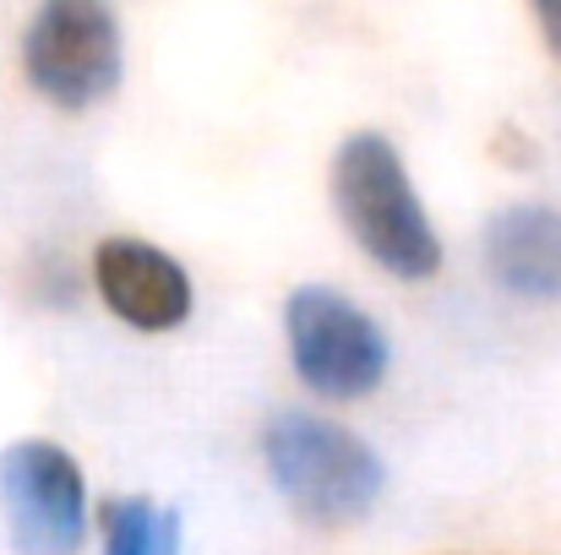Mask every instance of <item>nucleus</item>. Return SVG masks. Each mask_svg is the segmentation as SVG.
Returning <instances> with one entry per match:
<instances>
[{
    "instance_id": "nucleus-1",
    "label": "nucleus",
    "mask_w": 561,
    "mask_h": 555,
    "mask_svg": "<svg viewBox=\"0 0 561 555\" xmlns=\"http://www.w3.org/2000/svg\"><path fill=\"white\" fill-rule=\"evenodd\" d=\"M333 207L350 240L392 278H431L442 267V240L409 185L398 148L376 131H355L333 159Z\"/></svg>"
},
{
    "instance_id": "nucleus-2",
    "label": "nucleus",
    "mask_w": 561,
    "mask_h": 555,
    "mask_svg": "<svg viewBox=\"0 0 561 555\" xmlns=\"http://www.w3.org/2000/svg\"><path fill=\"white\" fill-rule=\"evenodd\" d=\"M262 452L284 501L306 523H322V529L366 518L387 479L381 458L355 430L317 414H278L262 436Z\"/></svg>"
},
{
    "instance_id": "nucleus-3",
    "label": "nucleus",
    "mask_w": 561,
    "mask_h": 555,
    "mask_svg": "<svg viewBox=\"0 0 561 555\" xmlns=\"http://www.w3.org/2000/svg\"><path fill=\"white\" fill-rule=\"evenodd\" d=\"M22 66L55 109H93L121 82V22L93 0H49L22 38Z\"/></svg>"
},
{
    "instance_id": "nucleus-4",
    "label": "nucleus",
    "mask_w": 561,
    "mask_h": 555,
    "mask_svg": "<svg viewBox=\"0 0 561 555\" xmlns=\"http://www.w3.org/2000/svg\"><path fill=\"white\" fill-rule=\"evenodd\" d=\"M284 333H289V360L300 370V381L322 397H366L387 375L381 327L339 289H322V284L295 289L284 311Z\"/></svg>"
},
{
    "instance_id": "nucleus-5",
    "label": "nucleus",
    "mask_w": 561,
    "mask_h": 555,
    "mask_svg": "<svg viewBox=\"0 0 561 555\" xmlns=\"http://www.w3.org/2000/svg\"><path fill=\"white\" fill-rule=\"evenodd\" d=\"M0 518L16 555H77L88 534V490L55 441H11L0 452Z\"/></svg>"
},
{
    "instance_id": "nucleus-6",
    "label": "nucleus",
    "mask_w": 561,
    "mask_h": 555,
    "mask_svg": "<svg viewBox=\"0 0 561 555\" xmlns=\"http://www.w3.org/2000/svg\"><path fill=\"white\" fill-rule=\"evenodd\" d=\"M93 278L104 305L142 333H170L191 316L186 267L148 240H104L93 256Z\"/></svg>"
},
{
    "instance_id": "nucleus-7",
    "label": "nucleus",
    "mask_w": 561,
    "mask_h": 555,
    "mask_svg": "<svg viewBox=\"0 0 561 555\" xmlns=\"http://www.w3.org/2000/svg\"><path fill=\"white\" fill-rule=\"evenodd\" d=\"M485 267L507 294L561 300V212L557 207H507L485 229Z\"/></svg>"
},
{
    "instance_id": "nucleus-8",
    "label": "nucleus",
    "mask_w": 561,
    "mask_h": 555,
    "mask_svg": "<svg viewBox=\"0 0 561 555\" xmlns=\"http://www.w3.org/2000/svg\"><path fill=\"white\" fill-rule=\"evenodd\" d=\"M104 555H181V512L153 507L148 496H115L99 507Z\"/></svg>"
},
{
    "instance_id": "nucleus-9",
    "label": "nucleus",
    "mask_w": 561,
    "mask_h": 555,
    "mask_svg": "<svg viewBox=\"0 0 561 555\" xmlns=\"http://www.w3.org/2000/svg\"><path fill=\"white\" fill-rule=\"evenodd\" d=\"M535 16H540V27H546L551 55H561V0H540V5H535Z\"/></svg>"
}]
</instances>
